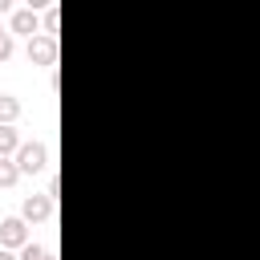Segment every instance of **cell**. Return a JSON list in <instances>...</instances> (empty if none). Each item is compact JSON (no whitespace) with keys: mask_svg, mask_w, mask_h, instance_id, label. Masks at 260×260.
<instances>
[{"mask_svg":"<svg viewBox=\"0 0 260 260\" xmlns=\"http://www.w3.org/2000/svg\"><path fill=\"white\" fill-rule=\"evenodd\" d=\"M24 244H28V228H24V219H20V215L0 219V248H24Z\"/></svg>","mask_w":260,"mask_h":260,"instance_id":"obj_3","label":"cell"},{"mask_svg":"<svg viewBox=\"0 0 260 260\" xmlns=\"http://www.w3.org/2000/svg\"><path fill=\"white\" fill-rule=\"evenodd\" d=\"M12 49H16V45H12V37L4 32V37H0V61H8V57H12Z\"/></svg>","mask_w":260,"mask_h":260,"instance_id":"obj_11","label":"cell"},{"mask_svg":"<svg viewBox=\"0 0 260 260\" xmlns=\"http://www.w3.org/2000/svg\"><path fill=\"white\" fill-rule=\"evenodd\" d=\"M16 167H20V175H41L49 167V146L45 142H24L16 150Z\"/></svg>","mask_w":260,"mask_h":260,"instance_id":"obj_1","label":"cell"},{"mask_svg":"<svg viewBox=\"0 0 260 260\" xmlns=\"http://www.w3.org/2000/svg\"><path fill=\"white\" fill-rule=\"evenodd\" d=\"M53 215V199L49 195H28L24 203H20V219L24 223H45Z\"/></svg>","mask_w":260,"mask_h":260,"instance_id":"obj_4","label":"cell"},{"mask_svg":"<svg viewBox=\"0 0 260 260\" xmlns=\"http://www.w3.org/2000/svg\"><path fill=\"white\" fill-rule=\"evenodd\" d=\"M0 260H16V256H12V252H8V248H0Z\"/></svg>","mask_w":260,"mask_h":260,"instance_id":"obj_12","label":"cell"},{"mask_svg":"<svg viewBox=\"0 0 260 260\" xmlns=\"http://www.w3.org/2000/svg\"><path fill=\"white\" fill-rule=\"evenodd\" d=\"M20 118V102L12 93H0V126H12Z\"/></svg>","mask_w":260,"mask_h":260,"instance_id":"obj_7","label":"cell"},{"mask_svg":"<svg viewBox=\"0 0 260 260\" xmlns=\"http://www.w3.org/2000/svg\"><path fill=\"white\" fill-rule=\"evenodd\" d=\"M20 179V167H16V158H0V187H12Z\"/></svg>","mask_w":260,"mask_h":260,"instance_id":"obj_8","label":"cell"},{"mask_svg":"<svg viewBox=\"0 0 260 260\" xmlns=\"http://www.w3.org/2000/svg\"><path fill=\"white\" fill-rule=\"evenodd\" d=\"M28 65H57V37H49V32H37V37H28Z\"/></svg>","mask_w":260,"mask_h":260,"instance_id":"obj_2","label":"cell"},{"mask_svg":"<svg viewBox=\"0 0 260 260\" xmlns=\"http://www.w3.org/2000/svg\"><path fill=\"white\" fill-rule=\"evenodd\" d=\"M57 24H61V8L53 4V8L45 12V32H49V37H57Z\"/></svg>","mask_w":260,"mask_h":260,"instance_id":"obj_10","label":"cell"},{"mask_svg":"<svg viewBox=\"0 0 260 260\" xmlns=\"http://www.w3.org/2000/svg\"><path fill=\"white\" fill-rule=\"evenodd\" d=\"M12 32L37 37V8H16V12H12Z\"/></svg>","mask_w":260,"mask_h":260,"instance_id":"obj_5","label":"cell"},{"mask_svg":"<svg viewBox=\"0 0 260 260\" xmlns=\"http://www.w3.org/2000/svg\"><path fill=\"white\" fill-rule=\"evenodd\" d=\"M0 12H8V0H0Z\"/></svg>","mask_w":260,"mask_h":260,"instance_id":"obj_13","label":"cell"},{"mask_svg":"<svg viewBox=\"0 0 260 260\" xmlns=\"http://www.w3.org/2000/svg\"><path fill=\"white\" fill-rule=\"evenodd\" d=\"M49 260H57V252H53V256H49Z\"/></svg>","mask_w":260,"mask_h":260,"instance_id":"obj_14","label":"cell"},{"mask_svg":"<svg viewBox=\"0 0 260 260\" xmlns=\"http://www.w3.org/2000/svg\"><path fill=\"white\" fill-rule=\"evenodd\" d=\"M20 146H24V142H20V134H16L12 126H0V158H12Z\"/></svg>","mask_w":260,"mask_h":260,"instance_id":"obj_6","label":"cell"},{"mask_svg":"<svg viewBox=\"0 0 260 260\" xmlns=\"http://www.w3.org/2000/svg\"><path fill=\"white\" fill-rule=\"evenodd\" d=\"M0 37H4V28H0Z\"/></svg>","mask_w":260,"mask_h":260,"instance_id":"obj_15","label":"cell"},{"mask_svg":"<svg viewBox=\"0 0 260 260\" xmlns=\"http://www.w3.org/2000/svg\"><path fill=\"white\" fill-rule=\"evenodd\" d=\"M49 256H53V252L41 248V244H24V248H20V260H49Z\"/></svg>","mask_w":260,"mask_h":260,"instance_id":"obj_9","label":"cell"}]
</instances>
